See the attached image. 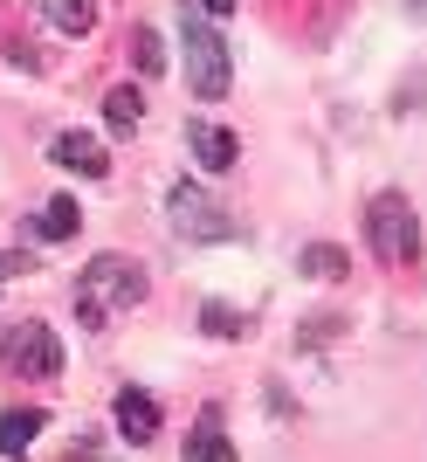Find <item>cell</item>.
<instances>
[{
	"label": "cell",
	"mask_w": 427,
	"mask_h": 462,
	"mask_svg": "<svg viewBox=\"0 0 427 462\" xmlns=\"http://www.w3.org/2000/svg\"><path fill=\"white\" fill-rule=\"evenodd\" d=\"M138 304H145V270H138L132 255H97V263H83V276H77L83 331H104L117 310H138Z\"/></svg>",
	"instance_id": "1"
},
{
	"label": "cell",
	"mask_w": 427,
	"mask_h": 462,
	"mask_svg": "<svg viewBox=\"0 0 427 462\" xmlns=\"http://www.w3.org/2000/svg\"><path fill=\"white\" fill-rule=\"evenodd\" d=\"M366 242L379 255V270H413L421 263V221H413L407 193H379L366 208Z\"/></svg>",
	"instance_id": "2"
},
{
	"label": "cell",
	"mask_w": 427,
	"mask_h": 462,
	"mask_svg": "<svg viewBox=\"0 0 427 462\" xmlns=\"http://www.w3.org/2000/svg\"><path fill=\"white\" fill-rule=\"evenodd\" d=\"M179 56H186V83H194V97H228L234 90V62H228V42L214 35V21H179Z\"/></svg>",
	"instance_id": "3"
},
{
	"label": "cell",
	"mask_w": 427,
	"mask_h": 462,
	"mask_svg": "<svg viewBox=\"0 0 427 462\" xmlns=\"http://www.w3.org/2000/svg\"><path fill=\"white\" fill-rule=\"evenodd\" d=\"M166 221H173L179 242H234V214L214 200L207 187H173V200H166Z\"/></svg>",
	"instance_id": "4"
},
{
	"label": "cell",
	"mask_w": 427,
	"mask_h": 462,
	"mask_svg": "<svg viewBox=\"0 0 427 462\" xmlns=\"http://www.w3.org/2000/svg\"><path fill=\"white\" fill-rule=\"evenodd\" d=\"M0 373H14V380H56L62 373V346L49 325H14L0 331Z\"/></svg>",
	"instance_id": "5"
},
{
	"label": "cell",
	"mask_w": 427,
	"mask_h": 462,
	"mask_svg": "<svg viewBox=\"0 0 427 462\" xmlns=\"http://www.w3.org/2000/svg\"><path fill=\"white\" fill-rule=\"evenodd\" d=\"M117 435H124V442H159V401L152 393H145V386H124V393H117Z\"/></svg>",
	"instance_id": "6"
},
{
	"label": "cell",
	"mask_w": 427,
	"mask_h": 462,
	"mask_svg": "<svg viewBox=\"0 0 427 462\" xmlns=\"http://www.w3.org/2000/svg\"><path fill=\"white\" fill-rule=\"evenodd\" d=\"M186 462H241L228 428H221V407H200V428L186 435Z\"/></svg>",
	"instance_id": "7"
},
{
	"label": "cell",
	"mask_w": 427,
	"mask_h": 462,
	"mask_svg": "<svg viewBox=\"0 0 427 462\" xmlns=\"http://www.w3.org/2000/svg\"><path fill=\"white\" fill-rule=\"evenodd\" d=\"M49 152H56V166H69V173H90V180L111 173V152H104L97 138H83V132H62Z\"/></svg>",
	"instance_id": "8"
},
{
	"label": "cell",
	"mask_w": 427,
	"mask_h": 462,
	"mask_svg": "<svg viewBox=\"0 0 427 462\" xmlns=\"http://www.w3.org/2000/svg\"><path fill=\"white\" fill-rule=\"evenodd\" d=\"M41 428H49V414H41V407H7V414H0V456L21 462V456H28V442H35Z\"/></svg>",
	"instance_id": "9"
},
{
	"label": "cell",
	"mask_w": 427,
	"mask_h": 462,
	"mask_svg": "<svg viewBox=\"0 0 427 462\" xmlns=\"http://www.w3.org/2000/svg\"><path fill=\"white\" fill-rule=\"evenodd\" d=\"M186 138H194V159L207 166V173H228V166H234V152H241V138H234L228 125H194Z\"/></svg>",
	"instance_id": "10"
},
{
	"label": "cell",
	"mask_w": 427,
	"mask_h": 462,
	"mask_svg": "<svg viewBox=\"0 0 427 462\" xmlns=\"http://www.w3.org/2000/svg\"><path fill=\"white\" fill-rule=\"evenodd\" d=\"M35 14L56 28V35H90L97 28V0H35Z\"/></svg>",
	"instance_id": "11"
},
{
	"label": "cell",
	"mask_w": 427,
	"mask_h": 462,
	"mask_svg": "<svg viewBox=\"0 0 427 462\" xmlns=\"http://www.w3.org/2000/svg\"><path fill=\"white\" fill-rule=\"evenodd\" d=\"M104 117H111V132L132 138L138 125H145V90H138V83H117V90L104 97Z\"/></svg>",
	"instance_id": "12"
},
{
	"label": "cell",
	"mask_w": 427,
	"mask_h": 462,
	"mask_svg": "<svg viewBox=\"0 0 427 462\" xmlns=\"http://www.w3.org/2000/svg\"><path fill=\"white\" fill-rule=\"evenodd\" d=\"M304 276H317V283H345L351 255L338 249V242H311V249H304Z\"/></svg>",
	"instance_id": "13"
},
{
	"label": "cell",
	"mask_w": 427,
	"mask_h": 462,
	"mask_svg": "<svg viewBox=\"0 0 427 462\" xmlns=\"http://www.w3.org/2000/svg\"><path fill=\"white\" fill-rule=\"evenodd\" d=\"M77 200H69V193H56V200H49V208H41V221H35V235L41 242H69V235H77Z\"/></svg>",
	"instance_id": "14"
},
{
	"label": "cell",
	"mask_w": 427,
	"mask_h": 462,
	"mask_svg": "<svg viewBox=\"0 0 427 462\" xmlns=\"http://www.w3.org/2000/svg\"><path fill=\"white\" fill-rule=\"evenodd\" d=\"M200 331H214V338H241V331H249V318H241V310H228V304H200Z\"/></svg>",
	"instance_id": "15"
},
{
	"label": "cell",
	"mask_w": 427,
	"mask_h": 462,
	"mask_svg": "<svg viewBox=\"0 0 427 462\" xmlns=\"http://www.w3.org/2000/svg\"><path fill=\"white\" fill-rule=\"evenodd\" d=\"M132 62H138V77H159V69H166V49H159L152 28H132Z\"/></svg>",
	"instance_id": "16"
},
{
	"label": "cell",
	"mask_w": 427,
	"mask_h": 462,
	"mask_svg": "<svg viewBox=\"0 0 427 462\" xmlns=\"http://www.w3.org/2000/svg\"><path fill=\"white\" fill-rule=\"evenodd\" d=\"M14 270H28V255H21V249H7V255H0V283H7Z\"/></svg>",
	"instance_id": "17"
},
{
	"label": "cell",
	"mask_w": 427,
	"mask_h": 462,
	"mask_svg": "<svg viewBox=\"0 0 427 462\" xmlns=\"http://www.w3.org/2000/svg\"><path fill=\"white\" fill-rule=\"evenodd\" d=\"M200 7H207L214 21H228V14H234V0H200Z\"/></svg>",
	"instance_id": "18"
},
{
	"label": "cell",
	"mask_w": 427,
	"mask_h": 462,
	"mask_svg": "<svg viewBox=\"0 0 427 462\" xmlns=\"http://www.w3.org/2000/svg\"><path fill=\"white\" fill-rule=\"evenodd\" d=\"M69 462H97V448H83V442H77V456H69Z\"/></svg>",
	"instance_id": "19"
},
{
	"label": "cell",
	"mask_w": 427,
	"mask_h": 462,
	"mask_svg": "<svg viewBox=\"0 0 427 462\" xmlns=\"http://www.w3.org/2000/svg\"><path fill=\"white\" fill-rule=\"evenodd\" d=\"M407 7H413V14H427V0H407Z\"/></svg>",
	"instance_id": "20"
}]
</instances>
